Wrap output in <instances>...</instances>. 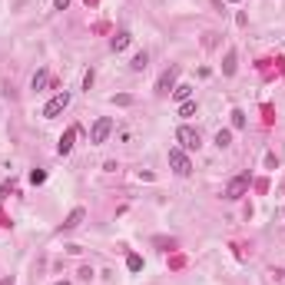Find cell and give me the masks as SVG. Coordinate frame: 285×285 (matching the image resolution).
<instances>
[{
  "label": "cell",
  "instance_id": "1",
  "mask_svg": "<svg viewBox=\"0 0 285 285\" xmlns=\"http://www.w3.org/2000/svg\"><path fill=\"white\" fill-rule=\"evenodd\" d=\"M66 106H70V93H66V90H60V93H56V96L44 106V120H53V116H60Z\"/></svg>",
  "mask_w": 285,
  "mask_h": 285
},
{
  "label": "cell",
  "instance_id": "2",
  "mask_svg": "<svg viewBox=\"0 0 285 285\" xmlns=\"http://www.w3.org/2000/svg\"><path fill=\"white\" fill-rule=\"evenodd\" d=\"M176 140H179L183 149H199V146H202L199 130H192V126H179V130H176Z\"/></svg>",
  "mask_w": 285,
  "mask_h": 285
},
{
  "label": "cell",
  "instance_id": "3",
  "mask_svg": "<svg viewBox=\"0 0 285 285\" xmlns=\"http://www.w3.org/2000/svg\"><path fill=\"white\" fill-rule=\"evenodd\" d=\"M245 192H249V173L229 179V186H226V199H242Z\"/></svg>",
  "mask_w": 285,
  "mask_h": 285
},
{
  "label": "cell",
  "instance_id": "4",
  "mask_svg": "<svg viewBox=\"0 0 285 285\" xmlns=\"http://www.w3.org/2000/svg\"><path fill=\"white\" fill-rule=\"evenodd\" d=\"M113 133V120L110 116H99L93 123V130H90V142H106V136Z\"/></svg>",
  "mask_w": 285,
  "mask_h": 285
},
{
  "label": "cell",
  "instance_id": "5",
  "mask_svg": "<svg viewBox=\"0 0 285 285\" xmlns=\"http://www.w3.org/2000/svg\"><path fill=\"white\" fill-rule=\"evenodd\" d=\"M176 77H179V66H169V70H166L163 77L156 80V93H159V96L173 93V90H176Z\"/></svg>",
  "mask_w": 285,
  "mask_h": 285
},
{
  "label": "cell",
  "instance_id": "6",
  "mask_svg": "<svg viewBox=\"0 0 285 285\" xmlns=\"http://www.w3.org/2000/svg\"><path fill=\"white\" fill-rule=\"evenodd\" d=\"M169 166H173L179 176H189L192 173V163H189V156L183 149H169Z\"/></svg>",
  "mask_w": 285,
  "mask_h": 285
},
{
  "label": "cell",
  "instance_id": "7",
  "mask_svg": "<svg viewBox=\"0 0 285 285\" xmlns=\"http://www.w3.org/2000/svg\"><path fill=\"white\" fill-rule=\"evenodd\" d=\"M73 140H77V126H70V130L60 136V142H56V153L60 156H66L70 149H73Z\"/></svg>",
  "mask_w": 285,
  "mask_h": 285
},
{
  "label": "cell",
  "instance_id": "8",
  "mask_svg": "<svg viewBox=\"0 0 285 285\" xmlns=\"http://www.w3.org/2000/svg\"><path fill=\"white\" fill-rule=\"evenodd\" d=\"M83 219H87V209H73V212H70V216L63 219V226H60V232H70V229H77V226H80Z\"/></svg>",
  "mask_w": 285,
  "mask_h": 285
},
{
  "label": "cell",
  "instance_id": "9",
  "mask_svg": "<svg viewBox=\"0 0 285 285\" xmlns=\"http://www.w3.org/2000/svg\"><path fill=\"white\" fill-rule=\"evenodd\" d=\"M236 60H239V53H236V50H226V60H222V73H226V77L236 73Z\"/></svg>",
  "mask_w": 285,
  "mask_h": 285
},
{
  "label": "cell",
  "instance_id": "10",
  "mask_svg": "<svg viewBox=\"0 0 285 285\" xmlns=\"http://www.w3.org/2000/svg\"><path fill=\"white\" fill-rule=\"evenodd\" d=\"M130 40H133L130 33H126V30H120V33H116V37L110 40V47L116 50V53H120V50H126V47H130Z\"/></svg>",
  "mask_w": 285,
  "mask_h": 285
},
{
  "label": "cell",
  "instance_id": "11",
  "mask_svg": "<svg viewBox=\"0 0 285 285\" xmlns=\"http://www.w3.org/2000/svg\"><path fill=\"white\" fill-rule=\"evenodd\" d=\"M47 83H50V73H47V70H40V73H33V80H30V87L37 90V93H40V90H44Z\"/></svg>",
  "mask_w": 285,
  "mask_h": 285
},
{
  "label": "cell",
  "instance_id": "12",
  "mask_svg": "<svg viewBox=\"0 0 285 285\" xmlns=\"http://www.w3.org/2000/svg\"><path fill=\"white\" fill-rule=\"evenodd\" d=\"M133 70H136V73H142V70H146V66H149V56H146V50H140V53L133 56Z\"/></svg>",
  "mask_w": 285,
  "mask_h": 285
},
{
  "label": "cell",
  "instance_id": "13",
  "mask_svg": "<svg viewBox=\"0 0 285 285\" xmlns=\"http://www.w3.org/2000/svg\"><path fill=\"white\" fill-rule=\"evenodd\" d=\"M173 96H176V99H179V103H186V99H189V96H192V87H189V83H179V87H176V90H173Z\"/></svg>",
  "mask_w": 285,
  "mask_h": 285
},
{
  "label": "cell",
  "instance_id": "14",
  "mask_svg": "<svg viewBox=\"0 0 285 285\" xmlns=\"http://www.w3.org/2000/svg\"><path fill=\"white\" fill-rule=\"evenodd\" d=\"M126 269H130V272H142V255L130 252V255H126Z\"/></svg>",
  "mask_w": 285,
  "mask_h": 285
},
{
  "label": "cell",
  "instance_id": "15",
  "mask_svg": "<svg viewBox=\"0 0 285 285\" xmlns=\"http://www.w3.org/2000/svg\"><path fill=\"white\" fill-rule=\"evenodd\" d=\"M216 146H219V149L232 146V130H219V133H216Z\"/></svg>",
  "mask_w": 285,
  "mask_h": 285
},
{
  "label": "cell",
  "instance_id": "16",
  "mask_svg": "<svg viewBox=\"0 0 285 285\" xmlns=\"http://www.w3.org/2000/svg\"><path fill=\"white\" fill-rule=\"evenodd\" d=\"M229 116H232V130H245V113L242 110H232Z\"/></svg>",
  "mask_w": 285,
  "mask_h": 285
},
{
  "label": "cell",
  "instance_id": "17",
  "mask_svg": "<svg viewBox=\"0 0 285 285\" xmlns=\"http://www.w3.org/2000/svg\"><path fill=\"white\" fill-rule=\"evenodd\" d=\"M179 116H196V99H186V103H179Z\"/></svg>",
  "mask_w": 285,
  "mask_h": 285
},
{
  "label": "cell",
  "instance_id": "18",
  "mask_svg": "<svg viewBox=\"0 0 285 285\" xmlns=\"http://www.w3.org/2000/svg\"><path fill=\"white\" fill-rule=\"evenodd\" d=\"M30 183H33V186L47 183V173H44V169H33V173H30Z\"/></svg>",
  "mask_w": 285,
  "mask_h": 285
},
{
  "label": "cell",
  "instance_id": "19",
  "mask_svg": "<svg viewBox=\"0 0 285 285\" xmlns=\"http://www.w3.org/2000/svg\"><path fill=\"white\" fill-rule=\"evenodd\" d=\"M93 80H96V77H93V70H87V73H83V90H87V93H90V87H93Z\"/></svg>",
  "mask_w": 285,
  "mask_h": 285
},
{
  "label": "cell",
  "instance_id": "20",
  "mask_svg": "<svg viewBox=\"0 0 285 285\" xmlns=\"http://www.w3.org/2000/svg\"><path fill=\"white\" fill-rule=\"evenodd\" d=\"M113 103H116V106H130L133 96H126V93H123V96H113Z\"/></svg>",
  "mask_w": 285,
  "mask_h": 285
},
{
  "label": "cell",
  "instance_id": "21",
  "mask_svg": "<svg viewBox=\"0 0 285 285\" xmlns=\"http://www.w3.org/2000/svg\"><path fill=\"white\" fill-rule=\"evenodd\" d=\"M80 279H87V282H90V279H93V269H90V265H83V269H80Z\"/></svg>",
  "mask_w": 285,
  "mask_h": 285
},
{
  "label": "cell",
  "instance_id": "22",
  "mask_svg": "<svg viewBox=\"0 0 285 285\" xmlns=\"http://www.w3.org/2000/svg\"><path fill=\"white\" fill-rule=\"evenodd\" d=\"M265 166H269V169H275V166H279V159H275V153H269V156H265Z\"/></svg>",
  "mask_w": 285,
  "mask_h": 285
},
{
  "label": "cell",
  "instance_id": "23",
  "mask_svg": "<svg viewBox=\"0 0 285 285\" xmlns=\"http://www.w3.org/2000/svg\"><path fill=\"white\" fill-rule=\"evenodd\" d=\"M70 7V0H53V10H66Z\"/></svg>",
  "mask_w": 285,
  "mask_h": 285
},
{
  "label": "cell",
  "instance_id": "24",
  "mask_svg": "<svg viewBox=\"0 0 285 285\" xmlns=\"http://www.w3.org/2000/svg\"><path fill=\"white\" fill-rule=\"evenodd\" d=\"M7 192H13V183H7V186H0V199L7 196Z\"/></svg>",
  "mask_w": 285,
  "mask_h": 285
},
{
  "label": "cell",
  "instance_id": "25",
  "mask_svg": "<svg viewBox=\"0 0 285 285\" xmlns=\"http://www.w3.org/2000/svg\"><path fill=\"white\" fill-rule=\"evenodd\" d=\"M0 285H17V282H13V275H7V279H3Z\"/></svg>",
  "mask_w": 285,
  "mask_h": 285
},
{
  "label": "cell",
  "instance_id": "26",
  "mask_svg": "<svg viewBox=\"0 0 285 285\" xmlns=\"http://www.w3.org/2000/svg\"><path fill=\"white\" fill-rule=\"evenodd\" d=\"M56 285H70V282H56Z\"/></svg>",
  "mask_w": 285,
  "mask_h": 285
},
{
  "label": "cell",
  "instance_id": "27",
  "mask_svg": "<svg viewBox=\"0 0 285 285\" xmlns=\"http://www.w3.org/2000/svg\"><path fill=\"white\" fill-rule=\"evenodd\" d=\"M232 3H239V0H232Z\"/></svg>",
  "mask_w": 285,
  "mask_h": 285
}]
</instances>
